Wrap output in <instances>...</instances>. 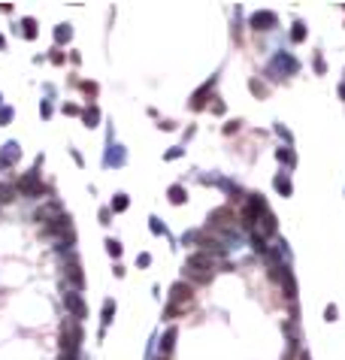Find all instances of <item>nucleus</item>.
Returning <instances> with one entry per match:
<instances>
[{"instance_id": "nucleus-1", "label": "nucleus", "mask_w": 345, "mask_h": 360, "mask_svg": "<svg viewBox=\"0 0 345 360\" xmlns=\"http://www.w3.org/2000/svg\"><path fill=\"white\" fill-rule=\"evenodd\" d=\"M185 269H188V275L194 278L197 285H206L209 278H212V269H215V257H212L209 251H197V254L188 257Z\"/></svg>"}, {"instance_id": "nucleus-2", "label": "nucleus", "mask_w": 345, "mask_h": 360, "mask_svg": "<svg viewBox=\"0 0 345 360\" xmlns=\"http://www.w3.org/2000/svg\"><path fill=\"white\" fill-rule=\"evenodd\" d=\"M188 309H191V288H188L185 282H176V285L170 288L167 318H176V315H182V312H188Z\"/></svg>"}, {"instance_id": "nucleus-3", "label": "nucleus", "mask_w": 345, "mask_h": 360, "mask_svg": "<svg viewBox=\"0 0 345 360\" xmlns=\"http://www.w3.org/2000/svg\"><path fill=\"white\" fill-rule=\"evenodd\" d=\"M15 191L24 194V197H43V194H46V188H43V182H40V176H36V173L21 176L18 185H15Z\"/></svg>"}, {"instance_id": "nucleus-4", "label": "nucleus", "mask_w": 345, "mask_h": 360, "mask_svg": "<svg viewBox=\"0 0 345 360\" xmlns=\"http://www.w3.org/2000/svg\"><path fill=\"white\" fill-rule=\"evenodd\" d=\"M260 212H266V203H263V197L251 194V197H248V203L242 206V221H245V224H254V221H260Z\"/></svg>"}, {"instance_id": "nucleus-5", "label": "nucleus", "mask_w": 345, "mask_h": 360, "mask_svg": "<svg viewBox=\"0 0 345 360\" xmlns=\"http://www.w3.org/2000/svg\"><path fill=\"white\" fill-rule=\"evenodd\" d=\"M209 221H212L215 230H230V227H233V209H230V206H221V209L212 212Z\"/></svg>"}, {"instance_id": "nucleus-6", "label": "nucleus", "mask_w": 345, "mask_h": 360, "mask_svg": "<svg viewBox=\"0 0 345 360\" xmlns=\"http://www.w3.org/2000/svg\"><path fill=\"white\" fill-rule=\"evenodd\" d=\"M64 306L73 312V318H76V321H82V318L88 315V309H85V300H82L79 294H64Z\"/></svg>"}, {"instance_id": "nucleus-7", "label": "nucleus", "mask_w": 345, "mask_h": 360, "mask_svg": "<svg viewBox=\"0 0 345 360\" xmlns=\"http://www.w3.org/2000/svg\"><path fill=\"white\" fill-rule=\"evenodd\" d=\"M276 230H279V221H276V215H270V212H266V215H263V221L254 227V236L266 239V236H273Z\"/></svg>"}, {"instance_id": "nucleus-8", "label": "nucleus", "mask_w": 345, "mask_h": 360, "mask_svg": "<svg viewBox=\"0 0 345 360\" xmlns=\"http://www.w3.org/2000/svg\"><path fill=\"white\" fill-rule=\"evenodd\" d=\"M276 12H254L251 15V27H257V30H270V27H276Z\"/></svg>"}, {"instance_id": "nucleus-9", "label": "nucleus", "mask_w": 345, "mask_h": 360, "mask_svg": "<svg viewBox=\"0 0 345 360\" xmlns=\"http://www.w3.org/2000/svg\"><path fill=\"white\" fill-rule=\"evenodd\" d=\"M67 278H70L73 288H82V285H85V275H82V266H79V263H70V266H67Z\"/></svg>"}, {"instance_id": "nucleus-10", "label": "nucleus", "mask_w": 345, "mask_h": 360, "mask_svg": "<svg viewBox=\"0 0 345 360\" xmlns=\"http://www.w3.org/2000/svg\"><path fill=\"white\" fill-rule=\"evenodd\" d=\"M212 85H215V76H212L209 82H206V85H203V88L194 94V100H191V106H194V109H203V103H206V94L212 91Z\"/></svg>"}, {"instance_id": "nucleus-11", "label": "nucleus", "mask_w": 345, "mask_h": 360, "mask_svg": "<svg viewBox=\"0 0 345 360\" xmlns=\"http://www.w3.org/2000/svg\"><path fill=\"white\" fill-rule=\"evenodd\" d=\"M282 288L288 291L285 297L294 303V300H297V285H294V275H291V269H285V275H282Z\"/></svg>"}, {"instance_id": "nucleus-12", "label": "nucleus", "mask_w": 345, "mask_h": 360, "mask_svg": "<svg viewBox=\"0 0 345 360\" xmlns=\"http://www.w3.org/2000/svg\"><path fill=\"white\" fill-rule=\"evenodd\" d=\"M97 118H100V112H97V109H94V106H91V109H85V112H82V121H85V124H88V127H94V124H97Z\"/></svg>"}, {"instance_id": "nucleus-13", "label": "nucleus", "mask_w": 345, "mask_h": 360, "mask_svg": "<svg viewBox=\"0 0 345 360\" xmlns=\"http://www.w3.org/2000/svg\"><path fill=\"white\" fill-rule=\"evenodd\" d=\"M21 27H24V36H27V39H33V36H36V21H33V18H24V21H21Z\"/></svg>"}, {"instance_id": "nucleus-14", "label": "nucleus", "mask_w": 345, "mask_h": 360, "mask_svg": "<svg viewBox=\"0 0 345 360\" xmlns=\"http://www.w3.org/2000/svg\"><path fill=\"white\" fill-rule=\"evenodd\" d=\"M124 209H127V197H124V194H118V197L112 200V212H124Z\"/></svg>"}, {"instance_id": "nucleus-15", "label": "nucleus", "mask_w": 345, "mask_h": 360, "mask_svg": "<svg viewBox=\"0 0 345 360\" xmlns=\"http://www.w3.org/2000/svg\"><path fill=\"white\" fill-rule=\"evenodd\" d=\"M106 251H109L112 257H118V254H121V242H118V239H106Z\"/></svg>"}, {"instance_id": "nucleus-16", "label": "nucleus", "mask_w": 345, "mask_h": 360, "mask_svg": "<svg viewBox=\"0 0 345 360\" xmlns=\"http://www.w3.org/2000/svg\"><path fill=\"white\" fill-rule=\"evenodd\" d=\"M170 200H173V203H185V188L173 185V188H170Z\"/></svg>"}, {"instance_id": "nucleus-17", "label": "nucleus", "mask_w": 345, "mask_h": 360, "mask_svg": "<svg viewBox=\"0 0 345 360\" xmlns=\"http://www.w3.org/2000/svg\"><path fill=\"white\" fill-rule=\"evenodd\" d=\"M291 39H294V43H303V39H306V27H303L300 21L294 24V30H291Z\"/></svg>"}, {"instance_id": "nucleus-18", "label": "nucleus", "mask_w": 345, "mask_h": 360, "mask_svg": "<svg viewBox=\"0 0 345 360\" xmlns=\"http://www.w3.org/2000/svg\"><path fill=\"white\" fill-rule=\"evenodd\" d=\"M173 339H176V330H170V333L164 336V342H161V354H170V348H173Z\"/></svg>"}, {"instance_id": "nucleus-19", "label": "nucleus", "mask_w": 345, "mask_h": 360, "mask_svg": "<svg viewBox=\"0 0 345 360\" xmlns=\"http://www.w3.org/2000/svg\"><path fill=\"white\" fill-rule=\"evenodd\" d=\"M112 312H115V303H112V300H106V303H103V324H109V321H112Z\"/></svg>"}, {"instance_id": "nucleus-20", "label": "nucleus", "mask_w": 345, "mask_h": 360, "mask_svg": "<svg viewBox=\"0 0 345 360\" xmlns=\"http://www.w3.org/2000/svg\"><path fill=\"white\" fill-rule=\"evenodd\" d=\"M70 33H73V30H70L67 24H61V27L55 30V39H58V43H64V39H70Z\"/></svg>"}, {"instance_id": "nucleus-21", "label": "nucleus", "mask_w": 345, "mask_h": 360, "mask_svg": "<svg viewBox=\"0 0 345 360\" xmlns=\"http://www.w3.org/2000/svg\"><path fill=\"white\" fill-rule=\"evenodd\" d=\"M12 194H15V185H3V188H0V200H3V203L12 200Z\"/></svg>"}, {"instance_id": "nucleus-22", "label": "nucleus", "mask_w": 345, "mask_h": 360, "mask_svg": "<svg viewBox=\"0 0 345 360\" xmlns=\"http://www.w3.org/2000/svg\"><path fill=\"white\" fill-rule=\"evenodd\" d=\"M276 188H279V194H291V185H288V179H285V176H279V179H276Z\"/></svg>"}, {"instance_id": "nucleus-23", "label": "nucleus", "mask_w": 345, "mask_h": 360, "mask_svg": "<svg viewBox=\"0 0 345 360\" xmlns=\"http://www.w3.org/2000/svg\"><path fill=\"white\" fill-rule=\"evenodd\" d=\"M251 242H254V251H260V254L266 251V239H260V236H254V239H251Z\"/></svg>"}, {"instance_id": "nucleus-24", "label": "nucleus", "mask_w": 345, "mask_h": 360, "mask_svg": "<svg viewBox=\"0 0 345 360\" xmlns=\"http://www.w3.org/2000/svg\"><path fill=\"white\" fill-rule=\"evenodd\" d=\"M279 161H288V164H294V154H291V151H285V148H282V151H279Z\"/></svg>"}, {"instance_id": "nucleus-25", "label": "nucleus", "mask_w": 345, "mask_h": 360, "mask_svg": "<svg viewBox=\"0 0 345 360\" xmlns=\"http://www.w3.org/2000/svg\"><path fill=\"white\" fill-rule=\"evenodd\" d=\"M64 112H67V115H79V106H73V103H67V106H64Z\"/></svg>"}, {"instance_id": "nucleus-26", "label": "nucleus", "mask_w": 345, "mask_h": 360, "mask_svg": "<svg viewBox=\"0 0 345 360\" xmlns=\"http://www.w3.org/2000/svg\"><path fill=\"white\" fill-rule=\"evenodd\" d=\"M324 315H327V321H336V306H327Z\"/></svg>"}, {"instance_id": "nucleus-27", "label": "nucleus", "mask_w": 345, "mask_h": 360, "mask_svg": "<svg viewBox=\"0 0 345 360\" xmlns=\"http://www.w3.org/2000/svg\"><path fill=\"white\" fill-rule=\"evenodd\" d=\"M82 88H85L88 94H97V85H94V82H82Z\"/></svg>"}, {"instance_id": "nucleus-28", "label": "nucleus", "mask_w": 345, "mask_h": 360, "mask_svg": "<svg viewBox=\"0 0 345 360\" xmlns=\"http://www.w3.org/2000/svg\"><path fill=\"white\" fill-rule=\"evenodd\" d=\"M251 91H254V94H260V97L266 94V88H263V85H257V82H251Z\"/></svg>"}, {"instance_id": "nucleus-29", "label": "nucleus", "mask_w": 345, "mask_h": 360, "mask_svg": "<svg viewBox=\"0 0 345 360\" xmlns=\"http://www.w3.org/2000/svg\"><path fill=\"white\" fill-rule=\"evenodd\" d=\"M148 260H151L148 254H139V257H136V263H139V266H148Z\"/></svg>"}, {"instance_id": "nucleus-30", "label": "nucleus", "mask_w": 345, "mask_h": 360, "mask_svg": "<svg viewBox=\"0 0 345 360\" xmlns=\"http://www.w3.org/2000/svg\"><path fill=\"white\" fill-rule=\"evenodd\" d=\"M339 94H342V100H345V82H342V88H339Z\"/></svg>"}, {"instance_id": "nucleus-31", "label": "nucleus", "mask_w": 345, "mask_h": 360, "mask_svg": "<svg viewBox=\"0 0 345 360\" xmlns=\"http://www.w3.org/2000/svg\"><path fill=\"white\" fill-rule=\"evenodd\" d=\"M300 360H312V357H309V354H300Z\"/></svg>"}, {"instance_id": "nucleus-32", "label": "nucleus", "mask_w": 345, "mask_h": 360, "mask_svg": "<svg viewBox=\"0 0 345 360\" xmlns=\"http://www.w3.org/2000/svg\"><path fill=\"white\" fill-rule=\"evenodd\" d=\"M0 46H3V36H0Z\"/></svg>"}]
</instances>
